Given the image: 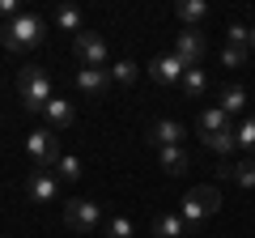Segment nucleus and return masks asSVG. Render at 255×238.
Returning <instances> with one entry per match:
<instances>
[{"instance_id": "obj_1", "label": "nucleus", "mask_w": 255, "mask_h": 238, "mask_svg": "<svg viewBox=\"0 0 255 238\" xmlns=\"http://www.w3.org/2000/svg\"><path fill=\"white\" fill-rule=\"evenodd\" d=\"M217 209H221V192H217V183H200V187H191V192L183 196L179 217L187 221V230H200Z\"/></svg>"}, {"instance_id": "obj_2", "label": "nucleus", "mask_w": 255, "mask_h": 238, "mask_svg": "<svg viewBox=\"0 0 255 238\" xmlns=\"http://www.w3.org/2000/svg\"><path fill=\"white\" fill-rule=\"evenodd\" d=\"M0 43L9 47V51H34V47L43 43V17H38V13L13 17L9 26H4V38H0Z\"/></svg>"}, {"instance_id": "obj_3", "label": "nucleus", "mask_w": 255, "mask_h": 238, "mask_svg": "<svg viewBox=\"0 0 255 238\" xmlns=\"http://www.w3.org/2000/svg\"><path fill=\"white\" fill-rule=\"evenodd\" d=\"M17 90H21V102H26V111H34V115H43V107L55 98V94H51V77H47L43 68H21Z\"/></svg>"}, {"instance_id": "obj_4", "label": "nucleus", "mask_w": 255, "mask_h": 238, "mask_svg": "<svg viewBox=\"0 0 255 238\" xmlns=\"http://www.w3.org/2000/svg\"><path fill=\"white\" fill-rule=\"evenodd\" d=\"M26 153L38 162V170H51V166H60V132H51V128H38V132H30L26 136Z\"/></svg>"}, {"instance_id": "obj_5", "label": "nucleus", "mask_w": 255, "mask_h": 238, "mask_svg": "<svg viewBox=\"0 0 255 238\" xmlns=\"http://www.w3.org/2000/svg\"><path fill=\"white\" fill-rule=\"evenodd\" d=\"M98 221H102V213H98L94 200H68V204H64V226L77 230V234H94Z\"/></svg>"}, {"instance_id": "obj_6", "label": "nucleus", "mask_w": 255, "mask_h": 238, "mask_svg": "<svg viewBox=\"0 0 255 238\" xmlns=\"http://www.w3.org/2000/svg\"><path fill=\"white\" fill-rule=\"evenodd\" d=\"M174 55H179L187 68H200L204 55H209V38H204V30H179V38H174Z\"/></svg>"}, {"instance_id": "obj_7", "label": "nucleus", "mask_w": 255, "mask_h": 238, "mask_svg": "<svg viewBox=\"0 0 255 238\" xmlns=\"http://www.w3.org/2000/svg\"><path fill=\"white\" fill-rule=\"evenodd\" d=\"M73 51H77V60H81V68H102L107 64V43H102V34H94V30H81V34L73 38Z\"/></svg>"}, {"instance_id": "obj_8", "label": "nucleus", "mask_w": 255, "mask_h": 238, "mask_svg": "<svg viewBox=\"0 0 255 238\" xmlns=\"http://www.w3.org/2000/svg\"><path fill=\"white\" fill-rule=\"evenodd\" d=\"M183 73H187V64H183L179 55H157V60H149V77H153L157 85H179Z\"/></svg>"}, {"instance_id": "obj_9", "label": "nucleus", "mask_w": 255, "mask_h": 238, "mask_svg": "<svg viewBox=\"0 0 255 238\" xmlns=\"http://www.w3.org/2000/svg\"><path fill=\"white\" fill-rule=\"evenodd\" d=\"M145 140H149V145H157V149L183 145V123H179V119H157V123H149Z\"/></svg>"}, {"instance_id": "obj_10", "label": "nucleus", "mask_w": 255, "mask_h": 238, "mask_svg": "<svg viewBox=\"0 0 255 238\" xmlns=\"http://www.w3.org/2000/svg\"><path fill=\"white\" fill-rule=\"evenodd\" d=\"M43 119H47V128H51V132H64V128H73L77 111H73V102H68V98H51L43 107Z\"/></svg>"}, {"instance_id": "obj_11", "label": "nucleus", "mask_w": 255, "mask_h": 238, "mask_svg": "<svg viewBox=\"0 0 255 238\" xmlns=\"http://www.w3.org/2000/svg\"><path fill=\"white\" fill-rule=\"evenodd\" d=\"M111 85V68H77V90L90 94V98H102Z\"/></svg>"}, {"instance_id": "obj_12", "label": "nucleus", "mask_w": 255, "mask_h": 238, "mask_svg": "<svg viewBox=\"0 0 255 238\" xmlns=\"http://www.w3.org/2000/svg\"><path fill=\"white\" fill-rule=\"evenodd\" d=\"M26 192H30V200L47 204V200H55V192H60V183H55V174H47V170H34V174L26 179Z\"/></svg>"}, {"instance_id": "obj_13", "label": "nucleus", "mask_w": 255, "mask_h": 238, "mask_svg": "<svg viewBox=\"0 0 255 238\" xmlns=\"http://www.w3.org/2000/svg\"><path fill=\"white\" fill-rule=\"evenodd\" d=\"M217 132H234L230 115H226L221 107H209V111H200V136H217Z\"/></svg>"}, {"instance_id": "obj_14", "label": "nucleus", "mask_w": 255, "mask_h": 238, "mask_svg": "<svg viewBox=\"0 0 255 238\" xmlns=\"http://www.w3.org/2000/svg\"><path fill=\"white\" fill-rule=\"evenodd\" d=\"M174 17L187 21V30H200V21L209 17V4H204V0H179V4H174Z\"/></svg>"}, {"instance_id": "obj_15", "label": "nucleus", "mask_w": 255, "mask_h": 238, "mask_svg": "<svg viewBox=\"0 0 255 238\" xmlns=\"http://www.w3.org/2000/svg\"><path fill=\"white\" fill-rule=\"evenodd\" d=\"M157 162H162V170H166V174H183V170H187V149H183V145L157 149Z\"/></svg>"}, {"instance_id": "obj_16", "label": "nucleus", "mask_w": 255, "mask_h": 238, "mask_svg": "<svg viewBox=\"0 0 255 238\" xmlns=\"http://www.w3.org/2000/svg\"><path fill=\"white\" fill-rule=\"evenodd\" d=\"M217 107L226 111V115H238V111L247 107V90H243V85H221V94H217Z\"/></svg>"}, {"instance_id": "obj_17", "label": "nucleus", "mask_w": 255, "mask_h": 238, "mask_svg": "<svg viewBox=\"0 0 255 238\" xmlns=\"http://www.w3.org/2000/svg\"><path fill=\"white\" fill-rule=\"evenodd\" d=\"M153 234L157 238H183L187 234V221H183L179 213H162V217L153 221Z\"/></svg>"}, {"instance_id": "obj_18", "label": "nucleus", "mask_w": 255, "mask_h": 238, "mask_svg": "<svg viewBox=\"0 0 255 238\" xmlns=\"http://www.w3.org/2000/svg\"><path fill=\"white\" fill-rule=\"evenodd\" d=\"M179 85H183V94H187V98H204V90H209V77H204V68H187Z\"/></svg>"}, {"instance_id": "obj_19", "label": "nucleus", "mask_w": 255, "mask_h": 238, "mask_svg": "<svg viewBox=\"0 0 255 238\" xmlns=\"http://www.w3.org/2000/svg\"><path fill=\"white\" fill-rule=\"evenodd\" d=\"M204 140V149H213L217 157H230L238 149V140H234V132H217V136H200Z\"/></svg>"}, {"instance_id": "obj_20", "label": "nucleus", "mask_w": 255, "mask_h": 238, "mask_svg": "<svg viewBox=\"0 0 255 238\" xmlns=\"http://www.w3.org/2000/svg\"><path fill=\"white\" fill-rule=\"evenodd\" d=\"M234 140H238V149H247V153H255V115H247L243 123L234 128Z\"/></svg>"}, {"instance_id": "obj_21", "label": "nucleus", "mask_w": 255, "mask_h": 238, "mask_svg": "<svg viewBox=\"0 0 255 238\" xmlns=\"http://www.w3.org/2000/svg\"><path fill=\"white\" fill-rule=\"evenodd\" d=\"M55 21H60V30H68V34H81V9H73V4H64L60 13H55Z\"/></svg>"}, {"instance_id": "obj_22", "label": "nucleus", "mask_w": 255, "mask_h": 238, "mask_svg": "<svg viewBox=\"0 0 255 238\" xmlns=\"http://www.w3.org/2000/svg\"><path fill=\"white\" fill-rule=\"evenodd\" d=\"M234 183H238V187H255V157L234 162Z\"/></svg>"}, {"instance_id": "obj_23", "label": "nucleus", "mask_w": 255, "mask_h": 238, "mask_svg": "<svg viewBox=\"0 0 255 238\" xmlns=\"http://www.w3.org/2000/svg\"><path fill=\"white\" fill-rule=\"evenodd\" d=\"M136 64H132V60H119L115 68H111V81H119V85H136Z\"/></svg>"}, {"instance_id": "obj_24", "label": "nucleus", "mask_w": 255, "mask_h": 238, "mask_svg": "<svg viewBox=\"0 0 255 238\" xmlns=\"http://www.w3.org/2000/svg\"><path fill=\"white\" fill-rule=\"evenodd\" d=\"M221 64H226V68H243V64H247V47L226 43V51H221Z\"/></svg>"}, {"instance_id": "obj_25", "label": "nucleus", "mask_w": 255, "mask_h": 238, "mask_svg": "<svg viewBox=\"0 0 255 238\" xmlns=\"http://www.w3.org/2000/svg\"><path fill=\"white\" fill-rule=\"evenodd\" d=\"M55 170H60V179H81V162H77L73 153H64V157H60V166H55Z\"/></svg>"}, {"instance_id": "obj_26", "label": "nucleus", "mask_w": 255, "mask_h": 238, "mask_svg": "<svg viewBox=\"0 0 255 238\" xmlns=\"http://www.w3.org/2000/svg\"><path fill=\"white\" fill-rule=\"evenodd\" d=\"M107 234L111 238H132V221H128V217H111L107 221Z\"/></svg>"}, {"instance_id": "obj_27", "label": "nucleus", "mask_w": 255, "mask_h": 238, "mask_svg": "<svg viewBox=\"0 0 255 238\" xmlns=\"http://www.w3.org/2000/svg\"><path fill=\"white\" fill-rule=\"evenodd\" d=\"M4 17H21V9H17V0H0V21H4Z\"/></svg>"}, {"instance_id": "obj_28", "label": "nucleus", "mask_w": 255, "mask_h": 238, "mask_svg": "<svg viewBox=\"0 0 255 238\" xmlns=\"http://www.w3.org/2000/svg\"><path fill=\"white\" fill-rule=\"evenodd\" d=\"M217 183H234V162H221L217 166Z\"/></svg>"}, {"instance_id": "obj_29", "label": "nucleus", "mask_w": 255, "mask_h": 238, "mask_svg": "<svg viewBox=\"0 0 255 238\" xmlns=\"http://www.w3.org/2000/svg\"><path fill=\"white\" fill-rule=\"evenodd\" d=\"M247 47H251V51H255V26H251V43H247Z\"/></svg>"}, {"instance_id": "obj_30", "label": "nucleus", "mask_w": 255, "mask_h": 238, "mask_svg": "<svg viewBox=\"0 0 255 238\" xmlns=\"http://www.w3.org/2000/svg\"><path fill=\"white\" fill-rule=\"evenodd\" d=\"M0 38H4V21H0Z\"/></svg>"}]
</instances>
